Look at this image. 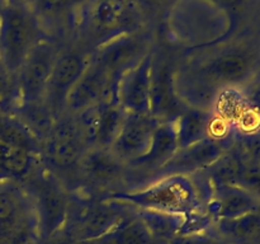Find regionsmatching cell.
<instances>
[{"label":"cell","mask_w":260,"mask_h":244,"mask_svg":"<svg viewBox=\"0 0 260 244\" xmlns=\"http://www.w3.org/2000/svg\"><path fill=\"white\" fill-rule=\"evenodd\" d=\"M212 187L200 174L169 175L142 187L119 191L103 198L132 206L190 218L205 212Z\"/></svg>","instance_id":"6da1fadb"},{"label":"cell","mask_w":260,"mask_h":244,"mask_svg":"<svg viewBox=\"0 0 260 244\" xmlns=\"http://www.w3.org/2000/svg\"><path fill=\"white\" fill-rule=\"evenodd\" d=\"M144 27L134 0H88L76 25V45L91 53L104 43Z\"/></svg>","instance_id":"7a4b0ae2"},{"label":"cell","mask_w":260,"mask_h":244,"mask_svg":"<svg viewBox=\"0 0 260 244\" xmlns=\"http://www.w3.org/2000/svg\"><path fill=\"white\" fill-rule=\"evenodd\" d=\"M88 149L75 116L63 113L38 142L40 163L70 192L78 191V167Z\"/></svg>","instance_id":"3957f363"},{"label":"cell","mask_w":260,"mask_h":244,"mask_svg":"<svg viewBox=\"0 0 260 244\" xmlns=\"http://www.w3.org/2000/svg\"><path fill=\"white\" fill-rule=\"evenodd\" d=\"M20 185L29 193L38 221L41 244L60 238L65 231L73 196L40 162Z\"/></svg>","instance_id":"277c9868"},{"label":"cell","mask_w":260,"mask_h":244,"mask_svg":"<svg viewBox=\"0 0 260 244\" xmlns=\"http://www.w3.org/2000/svg\"><path fill=\"white\" fill-rule=\"evenodd\" d=\"M37 18L29 8L5 5L0 14V66L14 79L30 51L43 40Z\"/></svg>","instance_id":"5b68a950"},{"label":"cell","mask_w":260,"mask_h":244,"mask_svg":"<svg viewBox=\"0 0 260 244\" xmlns=\"http://www.w3.org/2000/svg\"><path fill=\"white\" fill-rule=\"evenodd\" d=\"M135 211L132 206L108 198L73 196L68 225L60 238L79 243L91 240L106 234Z\"/></svg>","instance_id":"8992f818"},{"label":"cell","mask_w":260,"mask_h":244,"mask_svg":"<svg viewBox=\"0 0 260 244\" xmlns=\"http://www.w3.org/2000/svg\"><path fill=\"white\" fill-rule=\"evenodd\" d=\"M127 187V165L111 149L88 147L78 167L79 197H104L124 191Z\"/></svg>","instance_id":"52a82bcc"},{"label":"cell","mask_w":260,"mask_h":244,"mask_svg":"<svg viewBox=\"0 0 260 244\" xmlns=\"http://www.w3.org/2000/svg\"><path fill=\"white\" fill-rule=\"evenodd\" d=\"M38 144L12 116L0 131V180L22 183L38 164Z\"/></svg>","instance_id":"ba28073f"},{"label":"cell","mask_w":260,"mask_h":244,"mask_svg":"<svg viewBox=\"0 0 260 244\" xmlns=\"http://www.w3.org/2000/svg\"><path fill=\"white\" fill-rule=\"evenodd\" d=\"M154 48L151 36L147 30L140 29L136 32L119 36L90 53V60L94 61L116 86L119 79L136 66L147 53Z\"/></svg>","instance_id":"9c48e42d"},{"label":"cell","mask_w":260,"mask_h":244,"mask_svg":"<svg viewBox=\"0 0 260 244\" xmlns=\"http://www.w3.org/2000/svg\"><path fill=\"white\" fill-rule=\"evenodd\" d=\"M60 50L61 46L55 41L43 38L30 51L27 60L13 79L15 94L14 107L17 104L43 101L48 79L52 74Z\"/></svg>","instance_id":"30bf717a"},{"label":"cell","mask_w":260,"mask_h":244,"mask_svg":"<svg viewBox=\"0 0 260 244\" xmlns=\"http://www.w3.org/2000/svg\"><path fill=\"white\" fill-rule=\"evenodd\" d=\"M177 60L169 53L152 52L150 113L159 122H173L187 108L177 89Z\"/></svg>","instance_id":"8fae6325"},{"label":"cell","mask_w":260,"mask_h":244,"mask_svg":"<svg viewBox=\"0 0 260 244\" xmlns=\"http://www.w3.org/2000/svg\"><path fill=\"white\" fill-rule=\"evenodd\" d=\"M89 61L90 52L76 43L61 46L43 97V102L56 118L65 113L69 94L86 69Z\"/></svg>","instance_id":"7c38bea8"},{"label":"cell","mask_w":260,"mask_h":244,"mask_svg":"<svg viewBox=\"0 0 260 244\" xmlns=\"http://www.w3.org/2000/svg\"><path fill=\"white\" fill-rule=\"evenodd\" d=\"M235 137L236 134L210 136L189 146L179 147L159 170L156 179L169 175H193L203 172L235 145Z\"/></svg>","instance_id":"4fadbf2b"},{"label":"cell","mask_w":260,"mask_h":244,"mask_svg":"<svg viewBox=\"0 0 260 244\" xmlns=\"http://www.w3.org/2000/svg\"><path fill=\"white\" fill-rule=\"evenodd\" d=\"M126 116L127 112L122 108L117 94H114L75 114V118L88 147L109 149Z\"/></svg>","instance_id":"5bb4252c"},{"label":"cell","mask_w":260,"mask_h":244,"mask_svg":"<svg viewBox=\"0 0 260 244\" xmlns=\"http://www.w3.org/2000/svg\"><path fill=\"white\" fill-rule=\"evenodd\" d=\"M178 149L174 124L160 122L146 154L127 165L126 190H134L154 182L159 170L169 162Z\"/></svg>","instance_id":"9a60e30c"},{"label":"cell","mask_w":260,"mask_h":244,"mask_svg":"<svg viewBox=\"0 0 260 244\" xmlns=\"http://www.w3.org/2000/svg\"><path fill=\"white\" fill-rule=\"evenodd\" d=\"M159 124L151 113H127L109 149L121 162L128 165L146 154Z\"/></svg>","instance_id":"2e32d148"},{"label":"cell","mask_w":260,"mask_h":244,"mask_svg":"<svg viewBox=\"0 0 260 244\" xmlns=\"http://www.w3.org/2000/svg\"><path fill=\"white\" fill-rule=\"evenodd\" d=\"M116 90V86L106 71L90 60L69 94L65 113L73 116L79 114L89 107L95 106L108 97L114 96Z\"/></svg>","instance_id":"e0dca14e"},{"label":"cell","mask_w":260,"mask_h":244,"mask_svg":"<svg viewBox=\"0 0 260 244\" xmlns=\"http://www.w3.org/2000/svg\"><path fill=\"white\" fill-rule=\"evenodd\" d=\"M152 52L123 74L117 84V99L127 113H150V81Z\"/></svg>","instance_id":"ac0fdd59"},{"label":"cell","mask_w":260,"mask_h":244,"mask_svg":"<svg viewBox=\"0 0 260 244\" xmlns=\"http://www.w3.org/2000/svg\"><path fill=\"white\" fill-rule=\"evenodd\" d=\"M88 0H33L30 10L47 38L66 30L75 33L79 17Z\"/></svg>","instance_id":"d6986e66"},{"label":"cell","mask_w":260,"mask_h":244,"mask_svg":"<svg viewBox=\"0 0 260 244\" xmlns=\"http://www.w3.org/2000/svg\"><path fill=\"white\" fill-rule=\"evenodd\" d=\"M260 206V200L236 186H216L206 202L205 214L211 221L235 219L251 212Z\"/></svg>","instance_id":"ffe728a7"},{"label":"cell","mask_w":260,"mask_h":244,"mask_svg":"<svg viewBox=\"0 0 260 244\" xmlns=\"http://www.w3.org/2000/svg\"><path fill=\"white\" fill-rule=\"evenodd\" d=\"M208 230L230 244H260V206L239 218L212 221Z\"/></svg>","instance_id":"44dd1931"},{"label":"cell","mask_w":260,"mask_h":244,"mask_svg":"<svg viewBox=\"0 0 260 244\" xmlns=\"http://www.w3.org/2000/svg\"><path fill=\"white\" fill-rule=\"evenodd\" d=\"M81 244H157L144 221L137 215V210L119 221L114 228L103 235Z\"/></svg>","instance_id":"7402d4cb"},{"label":"cell","mask_w":260,"mask_h":244,"mask_svg":"<svg viewBox=\"0 0 260 244\" xmlns=\"http://www.w3.org/2000/svg\"><path fill=\"white\" fill-rule=\"evenodd\" d=\"M10 116L29 132L37 144L47 136L57 119L43 101L17 104Z\"/></svg>","instance_id":"603a6c76"},{"label":"cell","mask_w":260,"mask_h":244,"mask_svg":"<svg viewBox=\"0 0 260 244\" xmlns=\"http://www.w3.org/2000/svg\"><path fill=\"white\" fill-rule=\"evenodd\" d=\"M137 215L157 244H167L173 236L179 234L187 220L185 216L154 210H137Z\"/></svg>","instance_id":"cb8c5ba5"},{"label":"cell","mask_w":260,"mask_h":244,"mask_svg":"<svg viewBox=\"0 0 260 244\" xmlns=\"http://www.w3.org/2000/svg\"><path fill=\"white\" fill-rule=\"evenodd\" d=\"M178 0H134L144 24H156L173 9Z\"/></svg>","instance_id":"d4e9b609"},{"label":"cell","mask_w":260,"mask_h":244,"mask_svg":"<svg viewBox=\"0 0 260 244\" xmlns=\"http://www.w3.org/2000/svg\"><path fill=\"white\" fill-rule=\"evenodd\" d=\"M235 186L260 200V163L244 154L243 164L236 178Z\"/></svg>","instance_id":"484cf974"},{"label":"cell","mask_w":260,"mask_h":244,"mask_svg":"<svg viewBox=\"0 0 260 244\" xmlns=\"http://www.w3.org/2000/svg\"><path fill=\"white\" fill-rule=\"evenodd\" d=\"M167 244H230L213 234L211 230L196 231V233H182L173 236Z\"/></svg>","instance_id":"4316f807"},{"label":"cell","mask_w":260,"mask_h":244,"mask_svg":"<svg viewBox=\"0 0 260 244\" xmlns=\"http://www.w3.org/2000/svg\"><path fill=\"white\" fill-rule=\"evenodd\" d=\"M235 145L246 157L260 163V131L248 135H236Z\"/></svg>","instance_id":"83f0119b"},{"label":"cell","mask_w":260,"mask_h":244,"mask_svg":"<svg viewBox=\"0 0 260 244\" xmlns=\"http://www.w3.org/2000/svg\"><path fill=\"white\" fill-rule=\"evenodd\" d=\"M246 98H248V102L251 106V108H253L260 117V81L251 84L250 90L246 94Z\"/></svg>","instance_id":"f1b7e54d"},{"label":"cell","mask_w":260,"mask_h":244,"mask_svg":"<svg viewBox=\"0 0 260 244\" xmlns=\"http://www.w3.org/2000/svg\"><path fill=\"white\" fill-rule=\"evenodd\" d=\"M205 2H210L211 4H215L216 7L221 8L223 10H231L238 7L240 0H205Z\"/></svg>","instance_id":"f546056e"},{"label":"cell","mask_w":260,"mask_h":244,"mask_svg":"<svg viewBox=\"0 0 260 244\" xmlns=\"http://www.w3.org/2000/svg\"><path fill=\"white\" fill-rule=\"evenodd\" d=\"M8 5H13V7H22V8H29L32 7L33 0H5Z\"/></svg>","instance_id":"4dcf8cb0"},{"label":"cell","mask_w":260,"mask_h":244,"mask_svg":"<svg viewBox=\"0 0 260 244\" xmlns=\"http://www.w3.org/2000/svg\"><path fill=\"white\" fill-rule=\"evenodd\" d=\"M5 5H7L5 0H0V14H2V12H3V9H4Z\"/></svg>","instance_id":"1f68e13d"}]
</instances>
